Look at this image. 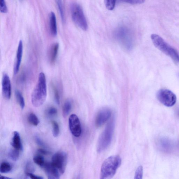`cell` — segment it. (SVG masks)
I'll list each match as a JSON object with an SVG mask.
<instances>
[{
	"label": "cell",
	"instance_id": "8fae6325",
	"mask_svg": "<svg viewBox=\"0 0 179 179\" xmlns=\"http://www.w3.org/2000/svg\"><path fill=\"white\" fill-rule=\"evenodd\" d=\"M2 89L4 98L9 100L11 95V85L9 77L6 73L3 74L2 78Z\"/></svg>",
	"mask_w": 179,
	"mask_h": 179
},
{
	"label": "cell",
	"instance_id": "e575fe53",
	"mask_svg": "<svg viewBox=\"0 0 179 179\" xmlns=\"http://www.w3.org/2000/svg\"><path fill=\"white\" fill-rule=\"evenodd\" d=\"M36 141L37 142L38 144L39 145L41 146H43L44 145V144L43 142L42 141V140L40 139V138L37 137L36 138Z\"/></svg>",
	"mask_w": 179,
	"mask_h": 179
},
{
	"label": "cell",
	"instance_id": "603a6c76",
	"mask_svg": "<svg viewBox=\"0 0 179 179\" xmlns=\"http://www.w3.org/2000/svg\"><path fill=\"white\" fill-rule=\"evenodd\" d=\"M33 160L34 162L42 168L46 163L44 158L41 155H38L35 156L33 157Z\"/></svg>",
	"mask_w": 179,
	"mask_h": 179
},
{
	"label": "cell",
	"instance_id": "f546056e",
	"mask_svg": "<svg viewBox=\"0 0 179 179\" xmlns=\"http://www.w3.org/2000/svg\"><path fill=\"white\" fill-rule=\"evenodd\" d=\"M120 1L125 3L132 4H140L144 3L145 0H120Z\"/></svg>",
	"mask_w": 179,
	"mask_h": 179
},
{
	"label": "cell",
	"instance_id": "6da1fadb",
	"mask_svg": "<svg viewBox=\"0 0 179 179\" xmlns=\"http://www.w3.org/2000/svg\"><path fill=\"white\" fill-rule=\"evenodd\" d=\"M47 96L46 76L43 72L40 73L37 84L31 96L32 103L35 107H40L45 102Z\"/></svg>",
	"mask_w": 179,
	"mask_h": 179
},
{
	"label": "cell",
	"instance_id": "ba28073f",
	"mask_svg": "<svg viewBox=\"0 0 179 179\" xmlns=\"http://www.w3.org/2000/svg\"><path fill=\"white\" fill-rule=\"evenodd\" d=\"M69 129L71 133L76 137H79L81 134V127L79 119L75 114L70 115L69 118Z\"/></svg>",
	"mask_w": 179,
	"mask_h": 179
},
{
	"label": "cell",
	"instance_id": "d4e9b609",
	"mask_svg": "<svg viewBox=\"0 0 179 179\" xmlns=\"http://www.w3.org/2000/svg\"><path fill=\"white\" fill-rule=\"evenodd\" d=\"M53 127V135L55 137H57L58 136L59 133V126L58 123L55 121H53L52 122Z\"/></svg>",
	"mask_w": 179,
	"mask_h": 179
},
{
	"label": "cell",
	"instance_id": "ac0fdd59",
	"mask_svg": "<svg viewBox=\"0 0 179 179\" xmlns=\"http://www.w3.org/2000/svg\"><path fill=\"white\" fill-rule=\"evenodd\" d=\"M161 140L159 142L160 146L161 148L165 152H170L171 150V146L170 142L167 140Z\"/></svg>",
	"mask_w": 179,
	"mask_h": 179
},
{
	"label": "cell",
	"instance_id": "4316f807",
	"mask_svg": "<svg viewBox=\"0 0 179 179\" xmlns=\"http://www.w3.org/2000/svg\"><path fill=\"white\" fill-rule=\"evenodd\" d=\"M53 94H54V98L55 102L58 105L60 104V95L59 91L56 87L53 86L52 87Z\"/></svg>",
	"mask_w": 179,
	"mask_h": 179
},
{
	"label": "cell",
	"instance_id": "484cf974",
	"mask_svg": "<svg viewBox=\"0 0 179 179\" xmlns=\"http://www.w3.org/2000/svg\"><path fill=\"white\" fill-rule=\"evenodd\" d=\"M116 0H104L106 7L109 10L114 9L116 5Z\"/></svg>",
	"mask_w": 179,
	"mask_h": 179
},
{
	"label": "cell",
	"instance_id": "e0dca14e",
	"mask_svg": "<svg viewBox=\"0 0 179 179\" xmlns=\"http://www.w3.org/2000/svg\"><path fill=\"white\" fill-rule=\"evenodd\" d=\"M72 108V102L70 99H67L65 101L63 107V116L65 118L69 114Z\"/></svg>",
	"mask_w": 179,
	"mask_h": 179
},
{
	"label": "cell",
	"instance_id": "836d02e7",
	"mask_svg": "<svg viewBox=\"0 0 179 179\" xmlns=\"http://www.w3.org/2000/svg\"><path fill=\"white\" fill-rule=\"evenodd\" d=\"M38 152L41 154L44 155H47L50 154L49 151L44 150V149H40L38 150Z\"/></svg>",
	"mask_w": 179,
	"mask_h": 179
},
{
	"label": "cell",
	"instance_id": "44dd1931",
	"mask_svg": "<svg viewBox=\"0 0 179 179\" xmlns=\"http://www.w3.org/2000/svg\"><path fill=\"white\" fill-rule=\"evenodd\" d=\"M20 150L14 148L11 150L8 153V156L14 161H17L20 157Z\"/></svg>",
	"mask_w": 179,
	"mask_h": 179
},
{
	"label": "cell",
	"instance_id": "30bf717a",
	"mask_svg": "<svg viewBox=\"0 0 179 179\" xmlns=\"http://www.w3.org/2000/svg\"><path fill=\"white\" fill-rule=\"evenodd\" d=\"M116 37L122 46L127 50H131L133 46V42L131 38L127 35V32L124 29H121L117 32Z\"/></svg>",
	"mask_w": 179,
	"mask_h": 179
},
{
	"label": "cell",
	"instance_id": "4fadbf2b",
	"mask_svg": "<svg viewBox=\"0 0 179 179\" xmlns=\"http://www.w3.org/2000/svg\"><path fill=\"white\" fill-rule=\"evenodd\" d=\"M23 43L22 40H20L17 51L16 59L15 64L14 68V74H17L20 70L21 62H22L23 53Z\"/></svg>",
	"mask_w": 179,
	"mask_h": 179
},
{
	"label": "cell",
	"instance_id": "f1b7e54d",
	"mask_svg": "<svg viewBox=\"0 0 179 179\" xmlns=\"http://www.w3.org/2000/svg\"><path fill=\"white\" fill-rule=\"evenodd\" d=\"M143 175V168L142 166H140L136 170L134 179H142Z\"/></svg>",
	"mask_w": 179,
	"mask_h": 179
},
{
	"label": "cell",
	"instance_id": "1f68e13d",
	"mask_svg": "<svg viewBox=\"0 0 179 179\" xmlns=\"http://www.w3.org/2000/svg\"><path fill=\"white\" fill-rule=\"evenodd\" d=\"M57 112V109L54 107L50 108H48L47 111L48 114L50 116H53L56 114Z\"/></svg>",
	"mask_w": 179,
	"mask_h": 179
},
{
	"label": "cell",
	"instance_id": "ffe728a7",
	"mask_svg": "<svg viewBox=\"0 0 179 179\" xmlns=\"http://www.w3.org/2000/svg\"><path fill=\"white\" fill-rule=\"evenodd\" d=\"M28 120L31 124L37 126L39 123V120L37 117L33 113H31L28 117Z\"/></svg>",
	"mask_w": 179,
	"mask_h": 179
},
{
	"label": "cell",
	"instance_id": "52a82bcc",
	"mask_svg": "<svg viewBox=\"0 0 179 179\" xmlns=\"http://www.w3.org/2000/svg\"><path fill=\"white\" fill-rule=\"evenodd\" d=\"M67 161L66 153L63 152H57L52 157V164L58 169L62 174L64 173Z\"/></svg>",
	"mask_w": 179,
	"mask_h": 179
},
{
	"label": "cell",
	"instance_id": "cb8c5ba5",
	"mask_svg": "<svg viewBox=\"0 0 179 179\" xmlns=\"http://www.w3.org/2000/svg\"><path fill=\"white\" fill-rule=\"evenodd\" d=\"M57 7L60 14V16L62 22H64L65 20V17L63 5L62 1V0H56Z\"/></svg>",
	"mask_w": 179,
	"mask_h": 179
},
{
	"label": "cell",
	"instance_id": "2e32d148",
	"mask_svg": "<svg viewBox=\"0 0 179 179\" xmlns=\"http://www.w3.org/2000/svg\"><path fill=\"white\" fill-rule=\"evenodd\" d=\"M49 20L50 33L53 36L55 37L57 35V26L56 16L54 12H51Z\"/></svg>",
	"mask_w": 179,
	"mask_h": 179
},
{
	"label": "cell",
	"instance_id": "83f0119b",
	"mask_svg": "<svg viewBox=\"0 0 179 179\" xmlns=\"http://www.w3.org/2000/svg\"><path fill=\"white\" fill-rule=\"evenodd\" d=\"M35 171V168L32 163L31 162L28 163L26 166L25 173L27 175L29 174H33Z\"/></svg>",
	"mask_w": 179,
	"mask_h": 179
},
{
	"label": "cell",
	"instance_id": "d590c367",
	"mask_svg": "<svg viewBox=\"0 0 179 179\" xmlns=\"http://www.w3.org/2000/svg\"><path fill=\"white\" fill-rule=\"evenodd\" d=\"M178 116H179V110H178Z\"/></svg>",
	"mask_w": 179,
	"mask_h": 179
},
{
	"label": "cell",
	"instance_id": "5b68a950",
	"mask_svg": "<svg viewBox=\"0 0 179 179\" xmlns=\"http://www.w3.org/2000/svg\"><path fill=\"white\" fill-rule=\"evenodd\" d=\"M72 20L75 24L83 30L88 29V23L81 6L76 3L72 4L71 7Z\"/></svg>",
	"mask_w": 179,
	"mask_h": 179
},
{
	"label": "cell",
	"instance_id": "3957f363",
	"mask_svg": "<svg viewBox=\"0 0 179 179\" xmlns=\"http://www.w3.org/2000/svg\"><path fill=\"white\" fill-rule=\"evenodd\" d=\"M151 39L154 46L159 50L172 59L174 62L179 63V54L177 51L168 44L159 36L153 34Z\"/></svg>",
	"mask_w": 179,
	"mask_h": 179
},
{
	"label": "cell",
	"instance_id": "7a4b0ae2",
	"mask_svg": "<svg viewBox=\"0 0 179 179\" xmlns=\"http://www.w3.org/2000/svg\"><path fill=\"white\" fill-rule=\"evenodd\" d=\"M121 162V158L117 155H113L105 159L102 165L101 179H110L113 177L120 167Z\"/></svg>",
	"mask_w": 179,
	"mask_h": 179
},
{
	"label": "cell",
	"instance_id": "d6a6232c",
	"mask_svg": "<svg viewBox=\"0 0 179 179\" xmlns=\"http://www.w3.org/2000/svg\"><path fill=\"white\" fill-rule=\"evenodd\" d=\"M27 175L29 176L30 178L32 179H43L44 178L41 176L35 175L32 173L29 174Z\"/></svg>",
	"mask_w": 179,
	"mask_h": 179
},
{
	"label": "cell",
	"instance_id": "9c48e42d",
	"mask_svg": "<svg viewBox=\"0 0 179 179\" xmlns=\"http://www.w3.org/2000/svg\"><path fill=\"white\" fill-rule=\"evenodd\" d=\"M111 111L110 108H102L98 112L96 117L95 124L98 127H101L110 118Z\"/></svg>",
	"mask_w": 179,
	"mask_h": 179
},
{
	"label": "cell",
	"instance_id": "7c38bea8",
	"mask_svg": "<svg viewBox=\"0 0 179 179\" xmlns=\"http://www.w3.org/2000/svg\"><path fill=\"white\" fill-rule=\"evenodd\" d=\"M43 168L48 179H58L60 178L61 174L60 171L52 163H46Z\"/></svg>",
	"mask_w": 179,
	"mask_h": 179
},
{
	"label": "cell",
	"instance_id": "7402d4cb",
	"mask_svg": "<svg viewBox=\"0 0 179 179\" xmlns=\"http://www.w3.org/2000/svg\"><path fill=\"white\" fill-rule=\"evenodd\" d=\"M12 167L7 162H3L1 164V173H7L11 171Z\"/></svg>",
	"mask_w": 179,
	"mask_h": 179
},
{
	"label": "cell",
	"instance_id": "5bb4252c",
	"mask_svg": "<svg viewBox=\"0 0 179 179\" xmlns=\"http://www.w3.org/2000/svg\"><path fill=\"white\" fill-rule=\"evenodd\" d=\"M59 45L55 43L51 45L48 52V59L51 65H54L56 60L59 50Z\"/></svg>",
	"mask_w": 179,
	"mask_h": 179
},
{
	"label": "cell",
	"instance_id": "d6986e66",
	"mask_svg": "<svg viewBox=\"0 0 179 179\" xmlns=\"http://www.w3.org/2000/svg\"><path fill=\"white\" fill-rule=\"evenodd\" d=\"M15 96L18 103L22 109L24 108L25 106V101L22 93L16 90L15 91Z\"/></svg>",
	"mask_w": 179,
	"mask_h": 179
},
{
	"label": "cell",
	"instance_id": "9a60e30c",
	"mask_svg": "<svg viewBox=\"0 0 179 179\" xmlns=\"http://www.w3.org/2000/svg\"><path fill=\"white\" fill-rule=\"evenodd\" d=\"M11 144L14 148L19 150H22V144L20 136L18 132H14Z\"/></svg>",
	"mask_w": 179,
	"mask_h": 179
},
{
	"label": "cell",
	"instance_id": "4dcf8cb0",
	"mask_svg": "<svg viewBox=\"0 0 179 179\" xmlns=\"http://www.w3.org/2000/svg\"><path fill=\"white\" fill-rule=\"evenodd\" d=\"M1 11L3 13H6L8 12V8L5 0H1Z\"/></svg>",
	"mask_w": 179,
	"mask_h": 179
},
{
	"label": "cell",
	"instance_id": "277c9868",
	"mask_svg": "<svg viewBox=\"0 0 179 179\" xmlns=\"http://www.w3.org/2000/svg\"><path fill=\"white\" fill-rule=\"evenodd\" d=\"M115 126L114 119L108 123L98 140L97 150L101 152L105 150L110 145L112 138Z\"/></svg>",
	"mask_w": 179,
	"mask_h": 179
},
{
	"label": "cell",
	"instance_id": "8992f818",
	"mask_svg": "<svg viewBox=\"0 0 179 179\" xmlns=\"http://www.w3.org/2000/svg\"><path fill=\"white\" fill-rule=\"evenodd\" d=\"M156 97L161 103L167 107H172L175 105L177 97L175 94L169 90L161 89L157 92Z\"/></svg>",
	"mask_w": 179,
	"mask_h": 179
}]
</instances>
